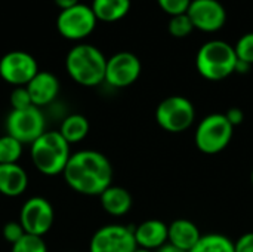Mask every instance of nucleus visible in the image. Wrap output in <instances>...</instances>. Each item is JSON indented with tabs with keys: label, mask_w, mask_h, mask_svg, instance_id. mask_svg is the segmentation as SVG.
Returning a JSON list of instances; mask_svg holds the SVG:
<instances>
[{
	"label": "nucleus",
	"mask_w": 253,
	"mask_h": 252,
	"mask_svg": "<svg viewBox=\"0 0 253 252\" xmlns=\"http://www.w3.org/2000/svg\"><path fill=\"white\" fill-rule=\"evenodd\" d=\"M251 183H252V186H253V169H252V174H251Z\"/></svg>",
	"instance_id": "obj_35"
},
{
	"label": "nucleus",
	"mask_w": 253,
	"mask_h": 252,
	"mask_svg": "<svg viewBox=\"0 0 253 252\" xmlns=\"http://www.w3.org/2000/svg\"><path fill=\"white\" fill-rule=\"evenodd\" d=\"M168 30H169L170 36H173L176 39H184L194 31V25L187 13H181V15L170 16Z\"/></svg>",
	"instance_id": "obj_23"
},
{
	"label": "nucleus",
	"mask_w": 253,
	"mask_h": 252,
	"mask_svg": "<svg viewBox=\"0 0 253 252\" xmlns=\"http://www.w3.org/2000/svg\"><path fill=\"white\" fill-rule=\"evenodd\" d=\"M90 125L86 116L83 114H68L59 126V134L64 137V140L71 146V144H77L82 143L87 134H89Z\"/></svg>",
	"instance_id": "obj_20"
},
{
	"label": "nucleus",
	"mask_w": 253,
	"mask_h": 252,
	"mask_svg": "<svg viewBox=\"0 0 253 252\" xmlns=\"http://www.w3.org/2000/svg\"><path fill=\"white\" fill-rule=\"evenodd\" d=\"M39 71L36 58L28 52L10 50L0 58V77L15 88L27 86Z\"/></svg>",
	"instance_id": "obj_12"
},
{
	"label": "nucleus",
	"mask_w": 253,
	"mask_h": 252,
	"mask_svg": "<svg viewBox=\"0 0 253 252\" xmlns=\"http://www.w3.org/2000/svg\"><path fill=\"white\" fill-rule=\"evenodd\" d=\"M190 252H236L234 242L221 233L202 235L200 241Z\"/></svg>",
	"instance_id": "obj_21"
},
{
	"label": "nucleus",
	"mask_w": 253,
	"mask_h": 252,
	"mask_svg": "<svg viewBox=\"0 0 253 252\" xmlns=\"http://www.w3.org/2000/svg\"><path fill=\"white\" fill-rule=\"evenodd\" d=\"M6 134L22 144H33L46 132V116L42 108L31 105L22 110H10L4 122Z\"/></svg>",
	"instance_id": "obj_7"
},
{
	"label": "nucleus",
	"mask_w": 253,
	"mask_h": 252,
	"mask_svg": "<svg viewBox=\"0 0 253 252\" xmlns=\"http://www.w3.org/2000/svg\"><path fill=\"white\" fill-rule=\"evenodd\" d=\"M99 202L102 209L111 217H123L126 215L133 205L132 195L127 189L120 186H110L99 196Z\"/></svg>",
	"instance_id": "obj_18"
},
{
	"label": "nucleus",
	"mask_w": 253,
	"mask_h": 252,
	"mask_svg": "<svg viewBox=\"0 0 253 252\" xmlns=\"http://www.w3.org/2000/svg\"><path fill=\"white\" fill-rule=\"evenodd\" d=\"M156 252H187V251H182V250H179V248H176V247H173V245H170V244H166V245H163L162 248H159Z\"/></svg>",
	"instance_id": "obj_33"
},
{
	"label": "nucleus",
	"mask_w": 253,
	"mask_h": 252,
	"mask_svg": "<svg viewBox=\"0 0 253 252\" xmlns=\"http://www.w3.org/2000/svg\"><path fill=\"white\" fill-rule=\"evenodd\" d=\"M95 16L101 22H117L130 10V0H92Z\"/></svg>",
	"instance_id": "obj_19"
},
{
	"label": "nucleus",
	"mask_w": 253,
	"mask_h": 252,
	"mask_svg": "<svg viewBox=\"0 0 253 252\" xmlns=\"http://www.w3.org/2000/svg\"><path fill=\"white\" fill-rule=\"evenodd\" d=\"M236 252H253V232H248L242 235L234 242Z\"/></svg>",
	"instance_id": "obj_29"
},
{
	"label": "nucleus",
	"mask_w": 253,
	"mask_h": 252,
	"mask_svg": "<svg viewBox=\"0 0 253 252\" xmlns=\"http://www.w3.org/2000/svg\"><path fill=\"white\" fill-rule=\"evenodd\" d=\"M237 55L234 46L225 40H209L200 46L196 55L199 74L209 82H219L236 73Z\"/></svg>",
	"instance_id": "obj_4"
},
{
	"label": "nucleus",
	"mask_w": 253,
	"mask_h": 252,
	"mask_svg": "<svg viewBox=\"0 0 253 252\" xmlns=\"http://www.w3.org/2000/svg\"><path fill=\"white\" fill-rule=\"evenodd\" d=\"M25 88L30 94L33 105L40 108L52 104L58 98L61 91V83L53 73L39 71Z\"/></svg>",
	"instance_id": "obj_14"
},
{
	"label": "nucleus",
	"mask_w": 253,
	"mask_h": 252,
	"mask_svg": "<svg viewBox=\"0 0 253 252\" xmlns=\"http://www.w3.org/2000/svg\"><path fill=\"white\" fill-rule=\"evenodd\" d=\"M10 105H12V110H22V108H28L33 105L31 102V98H30V94L27 91L25 86H18V88H13V91L10 92Z\"/></svg>",
	"instance_id": "obj_26"
},
{
	"label": "nucleus",
	"mask_w": 253,
	"mask_h": 252,
	"mask_svg": "<svg viewBox=\"0 0 253 252\" xmlns=\"http://www.w3.org/2000/svg\"><path fill=\"white\" fill-rule=\"evenodd\" d=\"M28 187V175L18 163L0 165V195L6 198H18Z\"/></svg>",
	"instance_id": "obj_17"
},
{
	"label": "nucleus",
	"mask_w": 253,
	"mask_h": 252,
	"mask_svg": "<svg viewBox=\"0 0 253 252\" xmlns=\"http://www.w3.org/2000/svg\"><path fill=\"white\" fill-rule=\"evenodd\" d=\"M191 1H193V0H157L160 9H162L163 12H166L169 16L187 13V10H188Z\"/></svg>",
	"instance_id": "obj_27"
},
{
	"label": "nucleus",
	"mask_w": 253,
	"mask_h": 252,
	"mask_svg": "<svg viewBox=\"0 0 253 252\" xmlns=\"http://www.w3.org/2000/svg\"><path fill=\"white\" fill-rule=\"evenodd\" d=\"M70 252H76V251H70Z\"/></svg>",
	"instance_id": "obj_36"
},
{
	"label": "nucleus",
	"mask_w": 253,
	"mask_h": 252,
	"mask_svg": "<svg viewBox=\"0 0 253 252\" xmlns=\"http://www.w3.org/2000/svg\"><path fill=\"white\" fill-rule=\"evenodd\" d=\"M24 235H25V232H24V229H22L19 221H9L3 227V238L10 245L16 244Z\"/></svg>",
	"instance_id": "obj_28"
},
{
	"label": "nucleus",
	"mask_w": 253,
	"mask_h": 252,
	"mask_svg": "<svg viewBox=\"0 0 253 252\" xmlns=\"http://www.w3.org/2000/svg\"><path fill=\"white\" fill-rule=\"evenodd\" d=\"M142 71L139 58L129 50H122L107 58L105 83L114 89H123L133 85Z\"/></svg>",
	"instance_id": "obj_11"
},
{
	"label": "nucleus",
	"mask_w": 253,
	"mask_h": 252,
	"mask_svg": "<svg viewBox=\"0 0 253 252\" xmlns=\"http://www.w3.org/2000/svg\"><path fill=\"white\" fill-rule=\"evenodd\" d=\"M202 233L196 223L187 218H176L168 224V244L190 252L200 241Z\"/></svg>",
	"instance_id": "obj_16"
},
{
	"label": "nucleus",
	"mask_w": 253,
	"mask_h": 252,
	"mask_svg": "<svg viewBox=\"0 0 253 252\" xmlns=\"http://www.w3.org/2000/svg\"><path fill=\"white\" fill-rule=\"evenodd\" d=\"M53 1H55V4H56L61 10L68 9V7H73V6H76V4L80 3L79 0H53Z\"/></svg>",
	"instance_id": "obj_31"
},
{
	"label": "nucleus",
	"mask_w": 253,
	"mask_h": 252,
	"mask_svg": "<svg viewBox=\"0 0 253 252\" xmlns=\"http://www.w3.org/2000/svg\"><path fill=\"white\" fill-rule=\"evenodd\" d=\"M224 114H225V117L230 120V123H231L234 128L239 126V125H242V123L245 122V113H243V110L239 108V107H231V108H228Z\"/></svg>",
	"instance_id": "obj_30"
},
{
	"label": "nucleus",
	"mask_w": 253,
	"mask_h": 252,
	"mask_svg": "<svg viewBox=\"0 0 253 252\" xmlns=\"http://www.w3.org/2000/svg\"><path fill=\"white\" fill-rule=\"evenodd\" d=\"M107 58L93 45L79 43L70 49L65 58L68 76L80 86L95 88L105 82Z\"/></svg>",
	"instance_id": "obj_2"
},
{
	"label": "nucleus",
	"mask_w": 253,
	"mask_h": 252,
	"mask_svg": "<svg viewBox=\"0 0 253 252\" xmlns=\"http://www.w3.org/2000/svg\"><path fill=\"white\" fill-rule=\"evenodd\" d=\"M135 252H153V251H147V250H141V248H138Z\"/></svg>",
	"instance_id": "obj_34"
},
{
	"label": "nucleus",
	"mask_w": 253,
	"mask_h": 252,
	"mask_svg": "<svg viewBox=\"0 0 253 252\" xmlns=\"http://www.w3.org/2000/svg\"><path fill=\"white\" fill-rule=\"evenodd\" d=\"M24 153V144L10 135L0 137V165L18 163Z\"/></svg>",
	"instance_id": "obj_22"
},
{
	"label": "nucleus",
	"mask_w": 253,
	"mask_h": 252,
	"mask_svg": "<svg viewBox=\"0 0 253 252\" xmlns=\"http://www.w3.org/2000/svg\"><path fill=\"white\" fill-rule=\"evenodd\" d=\"M251 68H252V65H251V64H248V62H243V61H239V59H237V64H236V73H239V74H246V73H249V71H251Z\"/></svg>",
	"instance_id": "obj_32"
},
{
	"label": "nucleus",
	"mask_w": 253,
	"mask_h": 252,
	"mask_svg": "<svg viewBox=\"0 0 253 252\" xmlns=\"http://www.w3.org/2000/svg\"><path fill=\"white\" fill-rule=\"evenodd\" d=\"M27 235H34L43 238L53 226L55 211L52 203L42 198L33 196L24 202L19 211L18 220Z\"/></svg>",
	"instance_id": "obj_10"
},
{
	"label": "nucleus",
	"mask_w": 253,
	"mask_h": 252,
	"mask_svg": "<svg viewBox=\"0 0 253 252\" xmlns=\"http://www.w3.org/2000/svg\"><path fill=\"white\" fill-rule=\"evenodd\" d=\"M138 250L133 227L125 224H107L90 238L89 252H135Z\"/></svg>",
	"instance_id": "obj_9"
},
{
	"label": "nucleus",
	"mask_w": 253,
	"mask_h": 252,
	"mask_svg": "<svg viewBox=\"0 0 253 252\" xmlns=\"http://www.w3.org/2000/svg\"><path fill=\"white\" fill-rule=\"evenodd\" d=\"M234 50L239 61L253 65V31L243 34L234 45Z\"/></svg>",
	"instance_id": "obj_25"
},
{
	"label": "nucleus",
	"mask_w": 253,
	"mask_h": 252,
	"mask_svg": "<svg viewBox=\"0 0 253 252\" xmlns=\"http://www.w3.org/2000/svg\"><path fill=\"white\" fill-rule=\"evenodd\" d=\"M234 135V126L224 113H211L196 126L194 144L205 154H218L224 151Z\"/></svg>",
	"instance_id": "obj_5"
},
{
	"label": "nucleus",
	"mask_w": 253,
	"mask_h": 252,
	"mask_svg": "<svg viewBox=\"0 0 253 252\" xmlns=\"http://www.w3.org/2000/svg\"><path fill=\"white\" fill-rule=\"evenodd\" d=\"M138 248L156 252L168 244V224L157 218H150L133 227Z\"/></svg>",
	"instance_id": "obj_15"
},
{
	"label": "nucleus",
	"mask_w": 253,
	"mask_h": 252,
	"mask_svg": "<svg viewBox=\"0 0 253 252\" xmlns=\"http://www.w3.org/2000/svg\"><path fill=\"white\" fill-rule=\"evenodd\" d=\"M113 165L98 150H79L71 154L62 177L67 186L83 196H101L113 184Z\"/></svg>",
	"instance_id": "obj_1"
},
{
	"label": "nucleus",
	"mask_w": 253,
	"mask_h": 252,
	"mask_svg": "<svg viewBox=\"0 0 253 252\" xmlns=\"http://www.w3.org/2000/svg\"><path fill=\"white\" fill-rule=\"evenodd\" d=\"M187 15L194 30L203 33L219 31L227 22V10L219 0H193Z\"/></svg>",
	"instance_id": "obj_13"
},
{
	"label": "nucleus",
	"mask_w": 253,
	"mask_h": 252,
	"mask_svg": "<svg viewBox=\"0 0 253 252\" xmlns=\"http://www.w3.org/2000/svg\"><path fill=\"white\" fill-rule=\"evenodd\" d=\"M10 252H47V245L43 238L25 233L16 244L12 245Z\"/></svg>",
	"instance_id": "obj_24"
},
{
	"label": "nucleus",
	"mask_w": 253,
	"mask_h": 252,
	"mask_svg": "<svg viewBox=\"0 0 253 252\" xmlns=\"http://www.w3.org/2000/svg\"><path fill=\"white\" fill-rule=\"evenodd\" d=\"M154 117L163 131L170 134H181L194 125L196 107L187 97L170 95L159 102Z\"/></svg>",
	"instance_id": "obj_6"
},
{
	"label": "nucleus",
	"mask_w": 253,
	"mask_h": 252,
	"mask_svg": "<svg viewBox=\"0 0 253 252\" xmlns=\"http://www.w3.org/2000/svg\"><path fill=\"white\" fill-rule=\"evenodd\" d=\"M71 154V146L59 131H46L30 146V157L34 168L47 177L62 175Z\"/></svg>",
	"instance_id": "obj_3"
},
{
	"label": "nucleus",
	"mask_w": 253,
	"mask_h": 252,
	"mask_svg": "<svg viewBox=\"0 0 253 252\" xmlns=\"http://www.w3.org/2000/svg\"><path fill=\"white\" fill-rule=\"evenodd\" d=\"M96 22L98 19L92 7L79 3L73 7L59 12L56 18V28L62 37L73 42H79L93 33Z\"/></svg>",
	"instance_id": "obj_8"
}]
</instances>
